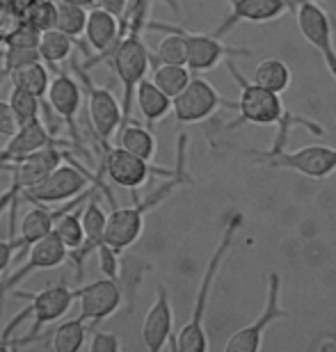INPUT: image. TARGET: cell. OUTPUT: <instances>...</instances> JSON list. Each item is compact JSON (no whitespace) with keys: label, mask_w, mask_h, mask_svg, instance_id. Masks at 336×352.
Returning <instances> with one entry per match:
<instances>
[{"label":"cell","mask_w":336,"mask_h":352,"mask_svg":"<svg viewBox=\"0 0 336 352\" xmlns=\"http://www.w3.org/2000/svg\"><path fill=\"white\" fill-rule=\"evenodd\" d=\"M295 21L302 37L320 53L327 72L336 80V46H334V25L330 14L325 12L323 5H318V0H302L295 10Z\"/></svg>","instance_id":"14"},{"label":"cell","mask_w":336,"mask_h":352,"mask_svg":"<svg viewBox=\"0 0 336 352\" xmlns=\"http://www.w3.org/2000/svg\"><path fill=\"white\" fill-rule=\"evenodd\" d=\"M85 322L87 320L82 318V316L60 322L58 329L53 332L51 348L55 352H78L82 346H85V334H87Z\"/></svg>","instance_id":"29"},{"label":"cell","mask_w":336,"mask_h":352,"mask_svg":"<svg viewBox=\"0 0 336 352\" xmlns=\"http://www.w3.org/2000/svg\"><path fill=\"white\" fill-rule=\"evenodd\" d=\"M243 224V215L240 213H234L224 222V231H222V238L215 248L213 256L208 258L206 263V270H204V277H201V284L197 288V295H194V305H192V311H190V318L181 332L177 336V350L179 352H204L208 350V339H206V309H208V298L213 293V286H215V279H218V272L227 258L229 250L234 248V241H236V234Z\"/></svg>","instance_id":"3"},{"label":"cell","mask_w":336,"mask_h":352,"mask_svg":"<svg viewBox=\"0 0 336 352\" xmlns=\"http://www.w3.org/2000/svg\"><path fill=\"white\" fill-rule=\"evenodd\" d=\"M99 256V267L101 272L110 279H119V272H122V261H119V252L112 248L110 243H99V248L94 252Z\"/></svg>","instance_id":"36"},{"label":"cell","mask_w":336,"mask_h":352,"mask_svg":"<svg viewBox=\"0 0 336 352\" xmlns=\"http://www.w3.org/2000/svg\"><path fill=\"white\" fill-rule=\"evenodd\" d=\"M23 23H25V12L19 10L12 0H0V44L5 46Z\"/></svg>","instance_id":"34"},{"label":"cell","mask_w":336,"mask_h":352,"mask_svg":"<svg viewBox=\"0 0 336 352\" xmlns=\"http://www.w3.org/2000/svg\"><path fill=\"white\" fill-rule=\"evenodd\" d=\"M172 28L186 39L188 67H190L194 74L213 72L220 62H227L229 58H249L251 55L249 48H231L224 44V41H220V37H215V34L190 32V30H186V28H177V25H172Z\"/></svg>","instance_id":"15"},{"label":"cell","mask_w":336,"mask_h":352,"mask_svg":"<svg viewBox=\"0 0 336 352\" xmlns=\"http://www.w3.org/2000/svg\"><path fill=\"white\" fill-rule=\"evenodd\" d=\"M119 348H122V343L112 332H96L92 336V343H89L92 352H117Z\"/></svg>","instance_id":"39"},{"label":"cell","mask_w":336,"mask_h":352,"mask_svg":"<svg viewBox=\"0 0 336 352\" xmlns=\"http://www.w3.org/2000/svg\"><path fill=\"white\" fill-rule=\"evenodd\" d=\"M117 144L124 146L126 151H131V153H135V156L144 158V160H153V158H156V151H158L156 138H153L151 129L131 122V119L119 126Z\"/></svg>","instance_id":"24"},{"label":"cell","mask_w":336,"mask_h":352,"mask_svg":"<svg viewBox=\"0 0 336 352\" xmlns=\"http://www.w3.org/2000/svg\"><path fill=\"white\" fill-rule=\"evenodd\" d=\"M55 234L62 243H65V248L69 250V254L76 250H80L82 245H85V224H82V210L74 208V210H67L65 215L60 217L58 222H55Z\"/></svg>","instance_id":"30"},{"label":"cell","mask_w":336,"mask_h":352,"mask_svg":"<svg viewBox=\"0 0 336 352\" xmlns=\"http://www.w3.org/2000/svg\"><path fill=\"white\" fill-rule=\"evenodd\" d=\"M106 188L101 181V176H94L85 172L78 163L69 160V163L58 165L55 170L44 176L37 186H32L30 190H25L21 201H30L34 204H46V206H53V204H67L76 199L78 195L85 192V188Z\"/></svg>","instance_id":"7"},{"label":"cell","mask_w":336,"mask_h":352,"mask_svg":"<svg viewBox=\"0 0 336 352\" xmlns=\"http://www.w3.org/2000/svg\"><path fill=\"white\" fill-rule=\"evenodd\" d=\"M251 80L256 85H261L270 91H277V94H284L286 89L291 87V80H293V74L289 65L279 58H265L256 65L254 69V76Z\"/></svg>","instance_id":"26"},{"label":"cell","mask_w":336,"mask_h":352,"mask_svg":"<svg viewBox=\"0 0 336 352\" xmlns=\"http://www.w3.org/2000/svg\"><path fill=\"white\" fill-rule=\"evenodd\" d=\"M279 318H289V311L282 309V274L270 272L268 274V298H265V307L261 316L251 322V325L238 329L236 334H231L227 341V352H256L263 343V334L272 322Z\"/></svg>","instance_id":"13"},{"label":"cell","mask_w":336,"mask_h":352,"mask_svg":"<svg viewBox=\"0 0 336 352\" xmlns=\"http://www.w3.org/2000/svg\"><path fill=\"white\" fill-rule=\"evenodd\" d=\"M135 105L146 126H153L170 115L172 96H167L151 78H142V82L135 89Z\"/></svg>","instance_id":"23"},{"label":"cell","mask_w":336,"mask_h":352,"mask_svg":"<svg viewBox=\"0 0 336 352\" xmlns=\"http://www.w3.org/2000/svg\"><path fill=\"white\" fill-rule=\"evenodd\" d=\"M12 295L14 298H27L30 300V307H32V318H34L32 329L27 332V336L16 341V346H23V343L37 341L41 329H44L46 325H51V322H55V320H60L62 316L71 309L74 300L78 298V288H71V286H67L65 281H58V284H53V286L41 288L39 293L14 291Z\"/></svg>","instance_id":"9"},{"label":"cell","mask_w":336,"mask_h":352,"mask_svg":"<svg viewBox=\"0 0 336 352\" xmlns=\"http://www.w3.org/2000/svg\"><path fill=\"white\" fill-rule=\"evenodd\" d=\"M16 256V248H14L12 238L10 241H0V274H5V270L14 263Z\"/></svg>","instance_id":"40"},{"label":"cell","mask_w":336,"mask_h":352,"mask_svg":"<svg viewBox=\"0 0 336 352\" xmlns=\"http://www.w3.org/2000/svg\"><path fill=\"white\" fill-rule=\"evenodd\" d=\"M231 14L218 25L215 37H224L238 23H270L295 12L302 0H227Z\"/></svg>","instance_id":"17"},{"label":"cell","mask_w":336,"mask_h":352,"mask_svg":"<svg viewBox=\"0 0 336 352\" xmlns=\"http://www.w3.org/2000/svg\"><path fill=\"white\" fill-rule=\"evenodd\" d=\"M76 78L80 80L82 89L87 94V112H89V126L96 138V142L101 144V149H110V142L119 131V126L126 122L124 117V105L117 101V96L110 89L94 85V80L87 76V67L74 62Z\"/></svg>","instance_id":"8"},{"label":"cell","mask_w":336,"mask_h":352,"mask_svg":"<svg viewBox=\"0 0 336 352\" xmlns=\"http://www.w3.org/2000/svg\"><path fill=\"white\" fill-rule=\"evenodd\" d=\"M99 7L112 12L115 16L122 19V23H124V16H126V12H128V0H99Z\"/></svg>","instance_id":"41"},{"label":"cell","mask_w":336,"mask_h":352,"mask_svg":"<svg viewBox=\"0 0 336 352\" xmlns=\"http://www.w3.org/2000/svg\"><path fill=\"white\" fill-rule=\"evenodd\" d=\"M10 103H12L14 115H16L21 126L27 124V122H34V119H39L41 110H46V103L41 101L39 96H34V94H30V91L19 89V87H12Z\"/></svg>","instance_id":"32"},{"label":"cell","mask_w":336,"mask_h":352,"mask_svg":"<svg viewBox=\"0 0 336 352\" xmlns=\"http://www.w3.org/2000/svg\"><path fill=\"white\" fill-rule=\"evenodd\" d=\"M218 108L236 110V101H227L213 87V82L199 78V76H192L188 87L172 98V112L179 124H199L211 117Z\"/></svg>","instance_id":"11"},{"label":"cell","mask_w":336,"mask_h":352,"mask_svg":"<svg viewBox=\"0 0 336 352\" xmlns=\"http://www.w3.org/2000/svg\"><path fill=\"white\" fill-rule=\"evenodd\" d=\"M227 69L231 74V78L240 89V96L236 101V110H238V119L231 126H240V124H256V126H279V129H291V126L302 124L309 131H313L316 135H325V129L318 124L309 122L304 117H295L291 112H286L282 96L277 91H270L261 85H256L251 78H245L240 69L236 67L234 58H229Z\"/></svg>","instance_id":"2"},{"label":"cell","mask_w":336,"mask_h":352,"mask_svg":"<svg viewBox=\"0 0 336 352\" xmlns=\"http://www.w3.org/2000/svg\"><path fill=\"white\" fill-rule=\"evenodd\" d=\"M142 30L144 28L128 25L124 37L119 39V44L115 46V51L108 55L112 72L117 74V78L122 82V89H124L122 105H124L126 122L131 119L133 103H135V89L151 67V51L142 41Z\"/></svg>","instance_id":"4"},{"label":"cell","mask_w":336,"mask_h":352,"mask_svg":"<svg viewBox=\"0 0 336 352\" xmlns=\"http://www.w3.org/2000/svg\"><path fill=\"white\" fill-rule=\"evenodd\" d=\"M3 51H5V48H0V60H3Z\"/></svg>","instance_id":"43"},{"label":"cell","mask_w":336,"mask_h":352,"mask_svg":"<svg viewBox=\"0 0 336 352\" xmlns=\"http://www.w3.org/2000/svg\"><path fill=\"white\" fill-rule=\"evenodd\" d=\"M165 3H172V5H174V3H177V0H165Z\"/></svg>","instance_id":"44"},{"label":"cell","mask_w":336,"mask_h":352,"mask_svg":"<svg viewBox=\"0 0 336 352\" xmlns=\"http://www.w3.org/2000/svg\"><path fill=\"white\" fill-rule=\"evenodd\" d=\"M3 69L5 74L10 76L12 72H16L21 67L34 65V62H41V53L39 48H25V46H5L3 51Z\"/></svg>","instance_id":"35"},{"label":"cell","mask_w":336,"mask_h":352,"mask_svg":"<svg viewBox=\"0 0 336 352\" xmlns=\"http://www.w3.org/2000/svg\"><path fill=\"white\" fill-rule=\"evenodd\" d=\"M172 329H174V311H172V302L170 293L165 286L156 288V300L149 307V311L144 316L142 322V341L146 350L160 352L167 341L172 339Z\"/></svg>","instance_id":"21"},{"label":"cell","mask_w":336,"mask_h":352,"mask_svg":"<svg viewBox=\"0 0 336 352\" xmlns=\"http://www.w3.org/2000/svg\"><path fill=\"white\" fill-rule=\"evenodd\" d=\"M39 41H41V32L37 30L34 25H30L25 21L23 25L14 32V37L7 41L5 46H25V48H39Z\"/></svg>","instance_id":"37"},{"label":"cell","mask_w":336,"mask_h":352,"mask_svg":"<svg viewBox=\"0 0 336 352\" xmlns=\"http://www.w3.org/2000/svg\"><path fill=\"white\" fill-rule=\"evenodd\" d=\"M62 149L65 146H48V149H41L7 167L12 172V183L0 195V215H3V210H10V238H14V217H16V206L21 204V197H23L25 190L37 186L55 167L65 163L67 158H71V153Z\"/></svg>","instance_id":"5"},{"label":"cell","mask_w":336,"mask_h":352,"mask_svg":"<svg viewBox=\"0 0 336 352\" xmlns=\"http://www.w3.org/2000/svg\"><path fill=\"white\" fill-rule=\"evenodd\" d=\"M82 224H85V245L69 254V261H74L78 279L82 277V265H85L87 256L94 254L96 248H99V243L106 241L108 215L103 213L96 195H92L85 204H82Z\"/></svg>","instance_id":"22"},{"label":"cell","mask_w":336,"mask_h":352,"mask_svg":"<svg viewBox=\"0 0 336 352\" xmlns=\"http://www.w3.org/2000/svg\"><path fill=\"white\" fill-rule=\"evenodd\" d=\"M87 16H89V12L82 10V7L67 3V0H58V25L55 28L62 32H67L69 37L78 39L85 34Z\"/></svg>","instance_id":"31"},{"label":"cell","mask_w":336,"mask_h":352,"mask_svg":"<svg viewBox=\"0 0 336 352\" xmlns=\"http://www.w3.org/2000/svg\"><path fill=\"white\" fill-rule=\"evenodd\" d=\"M19 119L16 115H14V108H12V103H10V98L7 101H0V135L10 140L14 133L19 131Z\"/></svg>","instance_id":"38"},{"label":"cell","mask_w":336,"mask_h":352,"mask_svg":"<svg viewBox=\"0 0 336 352\" xmlns=\"http://www.w3.org/2000/svg\"><path fill=\"white\" fill-rule=\"evenodd\" d=\"M174 172H177V167H174V170L156 167L151 160L139 158L135 153L126 151L124 146H119V144L110 146L106 151V156H103V170H101V174L108 176V181L112 186L126 188V190H131V192H135L139 186H144L151 176H165V179H170V176H174Z\"/></svg>","instance_id":"10"},{"label":"cell","mask_w":336,"mask_h":352,"mask_svg":"<svg viewBox=\"0 0 336 352\" xmlns=\"http://www.w3.org/2000/svg\"><path fill=\"white\" fill-rule=\"evenodd\" d=\"M85 37H87L89 48L96 53V60L85 62V67L92 69L96 62H99V58L110 55L112 51H115L119 39L124 37L122 19L115 16V14L108 12V10H103V7H94V10H89V16H87Z\"/></svg>","instance_id":"20"},{"label":"cell","mask_w":336,"mask_h":352,"mask_svg":"<svg viewBox=\"0 0 336 352\" xmlns=\"http://www.w3.org/2000/svg\"><path fill=\"white\" fill-rule=\"evenodd\" d=\"M74 37H69L67 32L58 30V28H53V30H46L41 32V41H39V53H41V60L46 62L48 67H58L62 65L69 55L74 51Z\"/></svg>","instance_id":"28"},{"label":"cell","mask_w":336,"mask_h":352,"mask_svg":"<svg viewBox=\"0 0 336 352\" xmlns=\"http://www.w3.org/2000/svg\"><path fill=\"white\" fill-rule=\"evenodd\" d=\"M67 3H74V5H78L82 7V10H94V7H99V0H67Z\"/></svg>","instance_id":"42"},{"label":"cell","mask_w":336,"mask_h":352,"mask_svg":"<svg viewBox=\"0 0 336 352\" xmlns=\"http://www.w3.org/2000/svg\"><path fill=\"white\" fill-rule=\"evenodd\" d=\"M78 302H80L78 316H82L87 322H101L110 318L122 307L124 293L117 279L103 277L78 288Z\"/></svg>","instance_id":"19"},{"label":"cell","mask_w":336,"mask_h":352,"mask_svg":"<svg viewBox=\"0 0 336 352\" xmlns=\"http://www.w3.org/2000/svg\"><path fill=\"white\" fill-rule=\"evenodd\" d=\"M186 144H188V138L181 135L179 146H177V151H179L177 153V172H174V176H170L163 186L153 190L146 199H137L135 197V204L128 208H112V213L108 215L106 243H110L119 254L128 248H133V245L137 243V238L142 236L146 213L156 206H160V204H163L179 186L192 181L190 174H188V167H186Z\"/></svg>","instance_id":"1"},{"label":"cell","mask_w":336,"mask_h":352,"mask_svg":"<svg viewBox=\"0 0 336 352\" xmlns=\"http://www.w3.org/2000/svg\"><path fill=\"white\" fill-rule=\"evenodd\" d=\"M256 165L270 170H291L306 176V179L323 181L336 172V146L327 144H306L302 149L284 151V142H277L270 151H249Z\"/></svg>","instance_id":"6"},{"label":"cell","mask_w":336,"mask_h":352,"mask_svg":"<svg viewBox=\"0 0 336 352\" xmlns=\"http://www.w3.org/2000/svg\"><path fill=\"white\" fill-rule=\"evenodd\" d=\"M10 80H12V87H19V89H25L30 94L39 96L41 101L46 103V94H48V87H51V72H48L46 62H34V65H27V67H21L16 72L10 74ZM46 112H48V103H46ZM51 115V112H48Z\"/></svg>","instance_id":"25"},{"label":"cell","mask_w":336,"mask_h":352,"mask_svg":"<svg viewBox=\"0 0 336 352\" xmlns=\"http://www.w3.org/2000/svg\"><path fill=\"white\" fill-rule=\"evenodd\" d=\"M82 85L74 76H69L65 72H55L51 87H48L46 103L48 112L53 110V115L69 124L71 138L76 144H80V133H78V112L82 105Z\"/></svg>","instance_id":"18"},{"label":"cell","mask_w":336,"mask_h":352,"mask_svg":"<svg viewBox=\"0 0 336 352\" xmlns=\"http://www.w3.org/2000/svg\"><path fill=\"white\" fill-rule=\"evenodd\" d=\"M69 250L65 248V243L60 241L58 234L51 231L46 238H41L39 243L32 245V250L27 252V256L19 263L16 270H12L10 274H5V279H0V314H3L5 298L7 293H14L21 281H25L32 272L39 270H51L67 261Z\"/></svg>","instance_id":"12"},{"label":"cell","mask_w":336,"mask_h":352,"mask_svg":"<svg viewBox=\"0 0 336 352\" xmlns=\"http://www.w3.org/2000/svg\"><path fill=\"white\" fill-rule=\"evenodd\" d=\"M25 21L39 32L53 30L58 25V3L55 0H34L25 10Z\"/></svg>","instance_id":"33"},{"label":"cell","mask_w":336,"mask_h":352,"mask_svg":"<svg viewBox=\"0 0 336 352\" xmlns=\"http://www.w3.org/2000/svg\"><path fill=\"white\" fill-rule=\"evenodd\" d=\"M153 82L165 91L167 96H179L192 80V69L188 65H163V62H151Z\"/></svg>","instance_id":"27"},{"label":"cell","mask_w":336,"mask_h":352,"mask_svg":"<svg viewBox=\"0 0 336 352\" xmlns=\"http://www.w3.org/2000/svg\"><path fill=\"white\" fill-rule=\"evenodd\" d=\"M48 146H65V149H71V142L55 138V133L41 122V117L34 119V122L19 126V131L14 133V135L7 140V144L0 149V170H7V167L12 163H16V160L32 156V153L48 149Z\"/></svg>","instance_id":"16"}]
</instances>
